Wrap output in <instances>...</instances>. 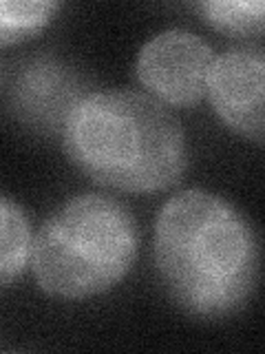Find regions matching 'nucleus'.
I'll list each match as a JSON object with an SVG mask.
<instances>
[{"mask_svg": "<svg viewBox=\"0 0 265 354\" xmlns=\"http://www.w3.org/2000/svg\"><path fill=\"white\" fill-rule=\"evenodd\" d=\"M155 263L186 313L224 319L248 304L259 279V239L246 215L208 191H184L155 221Z\"/></svg>", "mask_w": 265, "mask_h": 354, "instance_id": "f257e3e1", "label": "nucleus"}, {"mask_svg": "<svg viewBox=\"0 0 265 354\" xmlns=\"http://www.w3.org/2000/svg\"><path fill=\"white\" fill-rule=\"evenodd\" d=\"M62 140L84 175L124 193L166 191L188 166L179 120L155 97L135 91L80 97L62 124Z\"/></svg>", "mask_w": 265, "mask_h": 354, "instance_id": "f03ea898", "label": "nucleus"}, {"mask_svg": "<svg viewBox=\"0 0 265 354\" xmlns=\"http://www.w3.org/2000/svg\"><path fill=\"white\" fill-rule=\"evenodd\" d=\"M137 257V226L117 199L86 193L69 199L31 241V268L44 292L86 299L117 286Z\"/></svg>", "mask_w": 265, "mask_h": 354, "instance_id": "7ed1b4c3", "label": "nucleus"}, {"mask_svg": "<svg viewBox=\"0 0 265 354\" xmlns=\"http://www.w3.org/2000/svg\"><path fill=\"white\" fill-rule=\"evenodd\" d=\"M215 53L210 44L186 29L157 33L137 55V77L161 104L193 106L208 88Z\"/></svg>", "mask_w": 265, "mask_h": 354, "instance_id": "20e7f679", "label": "nucleus"}, {"mask_svg": "<svg viewBox=\"0 0 265 354\" xmlns=\"http://www.w3.org/2000/svg\"><path fill=\"white\" fill-rule=\"evenodd\" d=\"M265 55L261 47H235L215 55L206 93L217 115L254 144H263Z\"/></svg>", "mask_w": 265, "mask_h": 354, "instance_id": "39448f33", "label": "nucleus"}, {"mask_svg": "<svg viewBox=\"0 0 265 354\" xmlns=\"http://www.w3.org/2000/svg\"><path fill=\"white\" fill-rule=\"evenodd\" d=\"M84 95H77L75 75L55 60H36L20 73L16 84L18 106L33 122L64 124L69 111Z\"/></svg>", "mask_w": 265, "mask_h": 354, "instance_id": "423d86ee", "label": "nucleus"}, {"mask_svg": "<svg viewBox=\"0 0 265 354\" xmlns=\"http://www.w3.org/2000/svg\"><path fill=\"white\" fill-rule=\"evenodd\" d=\"M31 224L14 199L0 195V286L25 272L31 259Z\"/></svg>", "mask_w": 265, "mask_h": 354, "instance_id": "0eeeda50", "label": "nucleus"}, {"mask_svg": "<svg viewBox=\"0 0 265 354\" xmlns=\"http://www.w3.org/2000/svg\"><path fill=\"white\" fill-rule=\"evenodd\" d=\"M197 11L210 27L228 36H252L263 31L265 5L261 0H206Z\"/></svg>", "mask_w": 265, "mask_h": 354, "instance_id": "6e6552de", "label": "nucleus"}, {"mask_svg": "<svg viewBox=\"0 0 265 354\" xmlns=\"http://www.w3.org/2000/svg\"><path fill=\"white\" fill-rule=\"evenodd\" d=\"M58 7V3L49 0H0V47L33 38L49 25Z\"/></svg>", "mask_w": 265, "mask_h": 354, "instance_id": "1a4fd4ad", "label": "nucleus"}]
</instances>
